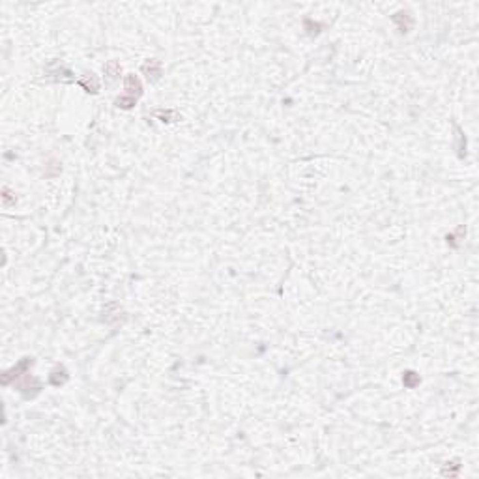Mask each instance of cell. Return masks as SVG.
Returning <instances> with one entry per match:
<instances>
[{
  "label": "cell",
  "instance_id": "obj_1",
  "mask_svg": "<svg viewBox=\"0 0 479 479\" xmlns=\"http://www.w3.org/2000/svg\"><path fill=\"white\" fill-rule=\"evenodd\" d=\"M143 72L146 73V77L150 81H157L159 75H161V64L157 60H148L146 64L143 66Z\"/></svg>",
  "mask_w": 479,
  "mask_h": 479
},
{
  "label": "cell",
  "instance_id": "obj_2",
  "mask_svg": "<svg viewBox=\"0 0 479 479\" xmlns=\"http://www.w3.org/2000/svg\"><path fill=\"white\" fill-rule=\"evenodd\" d=\"M126 90H128V94L131 97H137L141 96V92H143V86H141V81L135 77V75H128L126 77Z\"/></svg>",
  "mask_w": 479,
  "mask_h": 479
},
{
  "label": "cell",
  "instance_id": "obj_3",
  "mask_svg": "<svg viewBox=\"0 0 479 479\" xmlns=\"http://www.w3.org/2000/svg\"><path fill=\"white\" fill-rule=\"evenodd\" d=\"M28 365H32V359L24 358L23 361H21V363L17 365V367H13L12 371H10V372H6V374H4V384H8V382H10V380H12V378H17V376H21L19 372H23L24 369L28 367Z\"/></svg>",
  "mask_w": 479,
  "mask_h": 479
}]
</instances>
